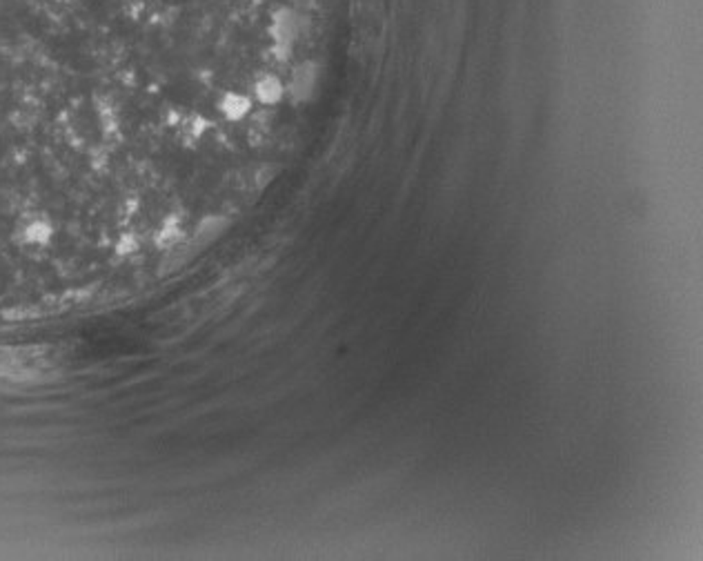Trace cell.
Instances as JSON below:
<instances>
[{"instance_id":"2","label":"cell","mask_w":703,"mask_h":561,"mask_svg":"<svg viewBox=\"0 0 703 561\" xmlns=\"http://www.w3.org/2000/svg\"><path fill=\"white\" fill-rule=\"evenodd\" d=\"M249 107H252V103H249V98L241 96V94H228L223 98V103H221V109L225 111V116L232 118V120H238V118H243Z\"/></svg>"},{"instance_id":"1","label":"cell","mask_w":703,"mask_h":561,"mask_svg":"<svg viewBox=\"0 0 703 561\" xmlns=\"http://www.w3.org/2000/svg\"><path fill=\"white\" fill-rule=\"evenodd\" d=\"M256 96H258L260 103H265V105L278 103L281 96H283L281 81H278V78H274V76H263L256 83Z\"/></svg>"}]
</instances>
